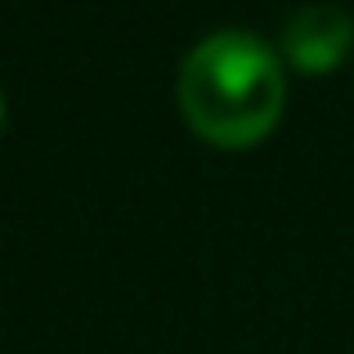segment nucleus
Instances as JSON below:
<instances>
[{
    "label": "nucleus",
    "instance_id": "obj_1",
    "mask_svg": "<svg viewBox=\"0 0 354 354\" xmlns=\"http://www.w3.org/2000/svg\"><path fill=\"white\" fill-rule=\"evenodd\" d=\"M175 99L207 144L251 148L283 117L287 72L256 32H211L184 54Z\"/></svg>",
    "mask_w": 354,
    "mask_h": 354
},
{
    "label": "nucleus",
    "instance_id": "obj_2",
    "mask_svg": "<svg viewBox=\"0 0 354 354\" xmlns=\"http://www.w3.org/2000/svg\"><path fill=\"white\" fill-rule=\"evenodd\" d=\"M354 50V14L341 5H301L283 27V54L296 72H337Z\"/></svg>",
    "mask_w": 354,
    "mask_h": 354
},
{
    "label": "nucleus",
    "instance_id": "obj_3",
    "mask_svg": "<svg viewBox=\"0 0 354 354\" xmlns=\"http://www.w3.org/2000/svg\"><path fill=\"white\" fill-rule=\"evenodd\" d=\"M0 130H5V99H0Z\"/></svg>",
    "mask_w": 354,
    "mask_h": 354
}]
</instances>
